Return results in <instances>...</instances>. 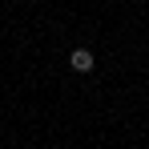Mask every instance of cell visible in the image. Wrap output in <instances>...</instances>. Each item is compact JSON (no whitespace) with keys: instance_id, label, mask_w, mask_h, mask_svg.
<instances>
[{"instance_id":"obj_1","label":"cell","mask_w":149,"mask_h":149,"mask_svg":"<svg viewBox=\"0 0 149 149\" xmlns=\"http://www.w3.org/2000/svg\"><path fill=\"white\" fill-rule=\"evenodd\" d=\"M69 65H73V73H93V65H97V61H93V52H89V49H81V45H77V49L69 52Z\"/></svg>"}]
</instances>
